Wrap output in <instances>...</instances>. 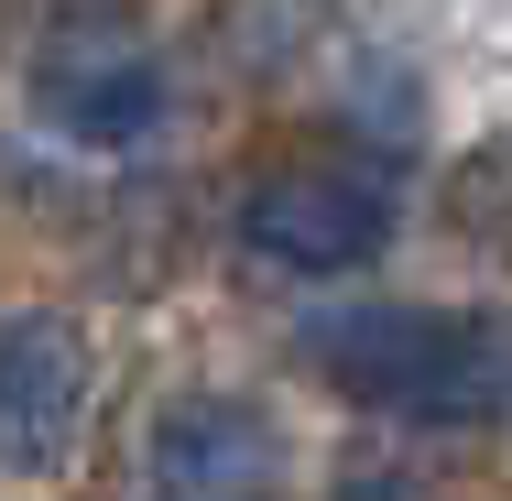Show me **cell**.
I'll return each mask as SVG.
<instances>
[{
    "label": "cell",
    "mask_w": 512,
    "mask_h": 501,
    "mask_svg": "<svg viewBox=\"0 0 512 501\" xmlns=\"http://www.w3.org/2000/svg\"><path fill=\"white\" fill-rule=\"evenodd\" d=\"M316 371L371 414L404 425H491L512 414V327L502 316H458V305H338L306 316Z\"/></svg>",
    "instance_id": "1"
},
{
    "label": "cell",
    "mask_w": 512,
    "mask_h": 501,
    "mask_svg": "<svg viewBox=\"0 0 512 501\" xmlns=\"http://www.w3.org/2000/svg\"><path fill=\"white\" fill-rule=\"evenodd\" d=\"M240 251L273 273H306V284L360 273L393 251V186L371 164H273L240 197Z\"/></svg>",
    "instance_id": "2"
},
{
    "label": "cell",
    "mask_w": 512,
    "mask_h": 501,
    "mask_svg": "<svg viewBox=\"0 0 512 501\" xmlns=\"http://www.w3.org/2000/svg\"><path fill=\"white\" fill-rule=\"evenodd\" d=\"M295 491V436L251 393H186L142 436V501H284Z\"/></svg>",
    "instance_id": "3"
},
{
    "label": "cell",
    "mask_w": 512,
    "mask_h": 501,
    "mask_svg": "<svg viewBox=\"0 0 512 501\" xmlns=\"http://www.w3.org/2000/svg\"><path fill=\"white\" fill-rule=\"evenodd\" d=\"M88 414H99V349H88V327L66 305L0 316V469H22V480L66 469L77 436H88Z\"/></svg>",
    "instance_id": "4"
},
{
    "label": "cell",
    "mask_w": 512,
    "mask_h": 501,
    "mask_svg": "<svg viewBox=\"0 0 512 501\" xmlns=\"http://www.w3.org/2000/svg\"><path fill=\"white\" fill-rule=\"evenodd\" d=\"M33 120L77 153H131L164 131V66L120 33H66L33 55Z\"/></svg>",
    "instance_id": "5"
},
{
    "label": "cell",
    "mask_w": 512,
    "mask_h": 501,
    "mask_svg": "<svg viewBox=\"0 0 512 501\" xmlns=\"http://www.w3.org/2000/svg\"><path fill=\"white\" fill-rule=\"evenodd\" d=\"M447 207H458V229H469V240H502V251H512V153H480V164H458Z\"/></svg>",
    "instance_id": "6"
}]
</instances>
